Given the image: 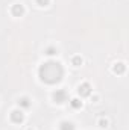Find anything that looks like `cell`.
Masks as SVG:
<instances>
[{"instance_id":"1","label":"cell","mask_w":129,"mask_h":130,"mask_svg":"<svg viewBox=\"0 0 129 130\" xmlns=\"http://www.w3.org/2000/svg\"><path fill=\"white\" fill-rule=\"evenodd\" d=\"M11 120H12L14 123H17V124H20V123H23L24 115H23L21 110H12V112H11Z\"/></svg>"},{"instance_id":"2","label":"cell","mask_w":129,"mask_h":130,"mask_svg":"<svg viewBox=\"0 0 129 130\" xmlns=\"http://www.w3.org/2000/svg\"><path fill=\"white\" fill-rule=\"evenodd\" d=\"M79 94L82 95V97H88L90 94H91V86L88 85V83H82V85H79Z\"/></svg>"},{"instance_id":"3","label":"cell","mask_w":129,"mask_h":130,"mask_svg":"<svg viewBox=\"0 0 129 130\" xmlns=\"http://www.w3.org/2000/svg\"><path fill=\"white\" fill-rule=\"evenodd\" d=\"M11 12H12V15H15V17H21L23 12H24V9H23L21 5H14L12 9H11Z\"/></svg>"},{"instance_id":"4","label":"cell","mask_w":129,"mask_h":130,"mask_svg":"<svg viewBox=\"0 0 129 130\" xmlns=\"http://www.w3.org/2000/svg\"><path fill=\"white\" fill-rule=\"evenodd\" d=\"M64 97H65V91H56L53 94V98L58 101V103H62L64 101Z\"/></svg>"},{"instance_id":"5","label":"cell","mask_w":129,"mask_h":130,"mask_svg":"<svg viewBox=\"0 0 129 130\" xmlns=\"http://www.w3.org/2000/svg\"><path fill=\"white\" fill-rule=\"evenodd\" d=\"M114 73H117V74H122L123 71H125V64L123 62H119V64H115L114 65Z\"/></svg>"},{"instance_id":"6","label":"cell","mask_w":129,"mask_h":130,"mask_svg":"<svg viewBox=\"0 0 129 130\" xmlns=\"http://www.w3.org/2000/svg\"><path fill=\"white\" fill-rule=\"evenodd\" d=\"M59 129H61V130H74V127H73V124H71V123H67V121H64V123H61Z\"/></svg>"},{"instance_id":"7","label":"cell","mask_w":129,"mask_h":130,"mask_svg":"<svg viewBox=\"0 0 129 130\" xmlns=\"http://www.w3.org/2000/svg\"><path fill=\"white\" fill-rule=\"evenodd\" d=\"M18 104H20V106H23V107H29V106H31L29 98H26V97L20 98V100H18Z\"/></svg>"},{"instance_id":"8","label":"cell","mask_w":129,"mask_h":130,"mask_svg":"<svg viewBox=\"0 0 129 130\" xmlns=\"http://www.w3.org/2000/svg\"><path fill=\"white\" fill-rule=\"evenodd\" d=\"M71 64L74 65V67H79V65H82V58H81V56H73V59H71Z\"/></svg>"},{"instance_id":"9","label":"cell","mask_w":129,"mask_h":130,"mask_svg":"<svg viewBox=\"0 0 129 130\" xmlns=\"http://www.w3.org/2000/svg\"><path fill=\"white\" fill-rule=\"evenodd\" d=\"M71 106H73L74 109H79V107H82V101L78 100V98H73V100H71Z\"/></svg>"},{"instance_id":"10","label":"cell","mask_w":129,"mask_h":130,"mask_svg":"<svg viewBox=\"0 0 129 130\" xmlns=\"http://www.w3.org/2000/svg\"><path fill=\"white\" fill-rule=\"evenodd\" d=\"M56 53H58V52H56L55 47H49V48L46 50V55H47V56H53V55H56Z\"/></svg>"},{"instance_id":"11","label":"cell","mask_w":129,"mask_h":130,"mask_svg":"<svg viewBox=\"0 0 129 130\" xmlns=\"http://www.w3.org/2000/svg\"><path fill=\"white\" fill-rule=\"evenodd\" d=\"M99 127H102V129H106V127H108V120H105V118H100V120H99Z\"/></svg>"},{"instance_id":"12","label":"cell","mask_w":129,"mask_h":130,"mask_svg":"<svg viewBox=\"0 0 129 130\" xmlns=\"http://www.w3.org/2000/svg\"><path fill=\"white\" fill-rule=\"evenodd\" d=\"M49 2H50V0H36V3H38L40 6H47Z\"/></svg>"},{"instance_id":"13","label":"cell","mask_w":129,"mask_h":130,"mask_svg":"<svg viewBox=\"0 0 129 130\" xmlns=\"http://www.w3.org/2000/svg\"><path fill=\"white\" fill-rule=\"evenodd\" d=\"M28 130H33V129H28Z\"/></svg>"}]
</instances>
